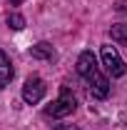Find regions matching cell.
<instances>
[{"instance_id": "cell-1", "label": "cell", "mask_w": 127, "mask_h": 130, "mask_svg": "<svg viewBox=\"0 0 127 130\" xmlns=\"http://www.w3.org/2000/svg\"><path fill=\"white\" fill-rule=\"evenodd\" d=\"M77 75L87 83V90L92 93V98H105L110 95V80L100 73V65H97V58L92 55V50H82L77 58Z\"/></svg>"}, {"instance_id": "cell-2", "label": "cell", "mask_w": 127, "mask_h": 130, "mask_svg": "<svg viewBox=\"0 0 127 130\" xmlns=\"http://www.w3.org/2000/svg\"><path fill=\"white\" fill-rule=\"evenodd\" d=\"M75 110H77V98H75V93L67 85H62L57 100L50 103L48 108H45V115L48 118H67V115H72Z\"/></svg>"}, {"instance_id": "cell-3", "label": "cell", "mask_w": 127, "mask_h": 130, "mask_svg": "<svg viewBox=\"0 0 127 130\" xmlns=\"http://www.w3.org/2000/svg\"><path fill=\"white\" fill-rule=\"evenodd\" d=\"M102 65H105V70L110 73L112 78H122L127 73V65L125 60L120 58V53H117V48H112V45H102Z\"/></svg>"}, {"instance_id": "cell-4", "label": "cell", "mask_w": 127, "mask_h": 130, "mask_svg": "<svg viewBox=\"0 0 127 130\" xmlns=\"http://www.w3.org/2000/svg\"><path fill=\"white\" fill-rule=\"evenodd\" d=\"M45 83H43V78H37V75H32V78H28L25 80V85H23V100L28 103V105H35V103H40L43 98H45Z\"/></svg>"}, {"instance_id": "cell-5", "label": "cell", "mask_w": 127, "mask_h": 130, "mask_svg": "<svg viewBox=\"0 0 127 130\" xmlns=\"http://www.w3.org/2000/svg\"><path fill=\"white\" fill-rule=\"evenodd\" d=\"M30 55L32 58H37V60H57V53H55V48L50 45V43H37V45H32L30 48Z\"/></svg>"}, {"instance_id": "cell-6", "label": "cell", "mask_w": 127, "mask_h": 130, "mask_svg": "<svg viewBox=\"0 0 127 130\" xmlns=\"http://www.w3.org/2000/svg\"><path fill=\"white\" fill-rule=\"evenodd\" d=\"M13 75H15V70H13V63H10V58L0 50V90L8 85V83L13 80Z\"/></svg>"}, {"instance_id": "cell-7", "label": "cell", "mask_w": 127, "mask_h": 130, "mask_svg": "<svg viewBox=\"0 0 127 130\" xmlns=\"http://www.w3.org/2000/svg\"><path fill=\"white\" fill-rule=\"evenodd\" d=\"M110 35L115 43H120V45H127V25L122 23V25H112L110 28Z\"/></svg>"}, {"instance_id": "cell-8", "label": "cell", "mask_w": 127, "mask_h": 130, "mask_svg": "<svg viewBox=\"0 0 127 130\" xmlns=\"http://www.w3.org/2000/svg\"><path fill=\"white\" fill-rule=\"evenodd\" d=\"M8 28L10 30H23L25 28V18L20 15V13H10L8 15Z\"/></svg>"}, {"instance_id": "cell-9", "label": "cell", "mask_w": 127, "mask_h": 130, "mask_svg": "<svg viewBox=\"0 0 127 130\" xmlns=\"http://www.w3.org/2000/svg\"><path fill=\"white\" fill-rule=\"evenodd\" d=\"M10 3H13V5H20V3H23V0H10Z\"/></svg>"}]
</instances>
